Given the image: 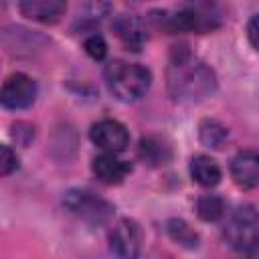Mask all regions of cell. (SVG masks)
<instances>
[{
    "label": "cell",
    "instance_id": "obj_11",
    "mask_svg": "<svg viewBox=\"0 0 259 259\" xmlns=\"http://www.w3.org/2000/svg\"><path fill=\"white\" fill-rule=\"evenodd\" d=\"M190 174L200 186H214L221 182V168L208 156H194L190 162Z\"/></svg>",
    "mask_w": 259,
    "mask_h": 259
},
{
    "label": "cell",
    "instance_id": "obj_4",
    "mask_svg": "<svg viewBox=\"0 0 259 259\" xmlns=\"http://www.w3.org/2000/svg\"><path fill=\"white\" fill-rule=\"evenodd\" d=\"M65 206L73 214H77L79 219L93 223V225H101V223L109 221V217L113 214V206L107 200H103V198H99L87 190L67 192L65 194Z\"/></svg>",
    "mask_w": 259,
    "mask_h": 259
},
{
    "label": "cell",
    "instance_id": "obj_17",
    "mask_svg": "<svg viewBox=\"0 0 259 259\" xmlns=\"http://www.w3.org/2000/svg\"><path fill=\"white\" fill-rule=\"evenodd\" d=\"M83 47H85V51L89 53V57H93V59H97V61L103 59L105 53H107V45H105V40H103L101 34H91L89 38H85Z\"/></svg>",
    "mask_w": 259,
    "mask_h": 259
},
{
    "label": "cell",
    "instance_id": "obj_15",
    "mask_svg": "<svg viewBox=\"0 0 259 259\" xmlns=\"http://www.w3.org/2000/svg\"><path fill=\"white\" fill-rule=\"evenodd\" d=\"M168 233H170V237L176 241V243H180V245H184V247H188V249H194L196 247V243H198V237H196V233L184 223V221H170L168 223Z\"/></svg>",
    "mask_w": 259,
    "mask_h": 259
},
{
    "label": "cell",
    "instance_id": "obj_8",
    "mask_svg": "<svg viewBox=\"0 0 259 259\" xmlns=\"http://www.w3.org/2000/svg\"><path fill=\"white\" fill-rule=\"evenodd\" d=\"M231 176L241 188H255L259 184V152H239L231 162Z\"/></svg>",
    "mask_w": 259,
    "mask_h": 259
},
{
    "label": "cell",
    "instance_id": "obj_7",
    "mask_svg": "<svg viewBox=\"0 0 259 259\" xmlns=\"http://www.w3.org/2000/svg\"><path fill=\"white\" fill-rule=\"evenodd\" d=\"M91 140L105 154H119L130 144V134L123 123L115 119H101L91 127Z\"/></svg>",
    "mask_w": 259,
    "mask_h": 259
},
{
    "label": "cell",
    "instance_id": "obj_16",
    "mask_svg": "<svg viewBox=\"0 0 259 259\" xmlns=\"http://www.w3.org/2000/svg\"><path fill=\"white\" fill-rule=\"evenodd\" d=\"M225 138H227V130L219 121L206 119V121L200 123V140H202V144H206L210 148H221Z\"/></svg>",
    "mask_w": 259,
    "mask_h": 259
},
{
    "label": "cell",
    "instance_id": "obj_6",
    "mask_svg": "<svg viewBox=\"0 0 259 259\" xmlns=\"http://www.w3.org/2000/svg\"><path fill=\"white\" fill-rule=\"evenodd\" d=\"M34 99H36V83L28 75L14 73L4 81L0 101L6 109H26L34 103Z\"/></svg>",
    "mask_w": 259,
    "mask_h": 259
},
{
    "label": "cell",
    "instance_id": "obj_9",
    "mask_svg": "<svg viewBox=\"0 0 259 259\" xmlns=\"http://www.w3.org/2000/svg\"><path fill=\"white\" fill-rule=\"evenodd\" d=\"M93 174L103 182V184H119L123 178L130 174L132 166L130 162L117 158V154H101L93 160Z\"/></svg>",
    "mask_w": 259,
    "mask_h": 259
},
{
    "label": "cell",
    "instance_id": "obj_1",
    "mask_svg": "<svg viewBox=\"0 0 259 259\" xmlns=\"http://www.w3.org/2000/svg\"><path fill=\"white\" fill-rule=\"evenodd\" d=\"M217 87L212 69L194 59L188 51L176 55L168 65V89L176 101L196 103L206 99Z\"/></svg>",
    "mask_w": 259,
    "mask_h": 259
},
{
    "label": "cell",
    "instance_id": "obj_19",
    "mask_svg": "<svg viewBox=\"0 0 259 259\" xmlns=\"http://www.w3.org/2000/svg\"><path fill=\"white\" fill-rule=\"evenodd\" d=\"M247 36H249V42L259 51V14H255L249 24H247Z\"/></svg>",
    "mask_w": 259,
    "mask_h": 259
},
{
    "label": "cell",
    "instance_id": "obj_3",
    "mask_svg": "<svg viewBox=\"0 0 259 259\" xmlns=\"http://www.w3.org/2000/svg\"><path fill=\"white\" fill-rule=\"evenodd\" d=\"M225 241L237 251H249L259 243V212L251 204L239 206L223 229Z\"/></svg>",
    "mask_w": 259,
    "mask_h": 259
},
{
    "label": "cell",
    "instance_id": "obj_10",
    "mask_svg": "<svg viewBox=\"0 0 259 259\" xmlns=\"http://www.w3.org/2000/svg\"><path fill=\"white\" fill-rule=\"evenodd\" d=\"M18 8L26 18L53 24L65 14L67 4L61 0H24L18 4Z\"/></svg>",
    "mask_w": 259,
    "mask_h": 259
},
{
    "label": "cell",
    "instance_id": "obj_18",
    "mask_svg": "<svg viewBox=\"0 0 259 259\" xmlns=\"http://www.w3.org/2000/svg\"><path fill=\"white\" fill-rule=\"evenodd\" d=\"M18 168V158L16 154L10 150V146H2L0 148V174L8 176L12 170Z\"/></svg>",
    "mask_w": 259,
    "mask_h": 259
},
{
    "label": "cell",
    "instance_id": "obj_20",
    "mask_svg": "<svg viewBox=\"0 0 259 259\" xmlns=\"http://www.w3.org/2000/svg\"><path fill=\"white\" fill-rule=\"evenodd\" d=\"M241 259H259V247H253L249 251H243Z\"/></svg>",
    "mask_w": 259,
    "mask_h": 259
},
{
    "label": "cell",
    "instance_id": "obj_12",
    "mask_svg": "<svg viewBox=\"0 0 259 259\" xmlns=\"http://www.w3.org/2000/svg\"><path fill=\"white\" fill-rule=\"evenodd\" d=\"M140 156L150 166H162V164H168L172 152H170V148L162 140H158V138H144L140 142Z\"/></svg>",
    "mask_w": 259,
    "mask_h": 259
},
{
    "label": "cell",
    "instance_id": "obj_13",
    "mask_svg": "<svg viewBox=\"0 0 259 259\" xmlns=\"http://www.w3.org/2000/svg\"><path fill=\"white\" fill-rule=\"evenodd\" d=\"M115 28H117V34L123 38V42H125L127 47H134L136 51H138V47H140V45L144 42V38H146V34H144V30H142L140 22H138L134 16H123V18H119L117 24H115Z\"/></svg>",
    "mask_w": 259,
    "mask_h": 259
},
{
    "label": "cell",
    "instance_id": "obj_2",
    "mask_svg": "<svg viewBox=\"0 0 259 259\" xmlns=\"http://www.w3.org/2000/svg\"><path fill=\"white\" fill-rule=\"evenodd\" d=\"M105 83L113 97L130 103L146 95L152 83V75L146 67L138 63L113 61L105 67Z\"/></svg>",
    "mask_w": 259,
    "mask_h": 259
},
{
    "label": "cell",
    "instance_id": "obj_5",
    "mask_svg": "<svg viewBox=\"0 0 259 259\" xmlns=\"http://www.w3.org/2000/svg\"><path fill=\"white\" fill-rule=\"evenodd\" d=\"M142 247L140 225L132 219H121L109 231V249L117 259H136Z\"/></svg>",
    "mask_w": 259,
    "mask_h": 259
},
{
    "label": "cell",
    "instance_id": "obj_14",
    "mask_svg": "<svg viewBox=\"0 0 259 259\" xmlns=\"http://www.w3.org/2000/svg\"><path fill=\"white\" fill-rule=\"evenodd\" d=\"M196 210H198V217L202 221H217L225 214V202L217 194H204L198 198Z\"/></svg>",
    "mask_w": 259,
    "mask_h": 259
}]
</instances>
